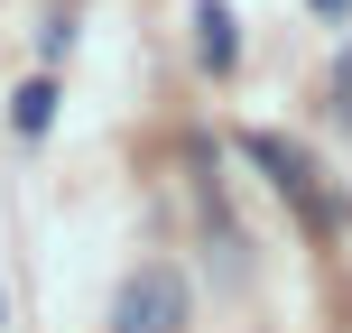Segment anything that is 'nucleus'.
<instances>
[{
  "label": "nucleus",
  "instance_id": "f257e3e1",
  "mask_svg": "<svg viewBox=\"0 0 352 333\" xmlns=\"http://www.w3.org/2000/svg\"><path fill=\"white\" fill-rule=\"evenodd\" d=\"M186 324H195L186 278H176L167 260H140L121 278V297H111V333H186Z\"/></svg>",
  "mask_w": 352,
  "mask_h": 333
},
{
  "label": "nucleus",
  "instance_id": "f03ea898",
  "mask_svg": "<svg viewBox=\"0 0 352 333\" xmlns=\"http://www.w3.org/2000/svg\"><path fill=\"white\" fill-rule=\"evenodd\" d=\"M250 158H260L269 176H278V194H297V204L316 213L324 231L343 222V204H334V194H324V176H316V158H306V148H287V139H250Z\"/></svg>",
  "mask_w": 352,
  "mask_h": 333
},
{
  "label": "nucleus",
  "instance_id": "7ed1b4c3",
  "mask_svg": "<svg viewBox=\"0 0 352 333\" xmlns=\"http://www.w3.org/2000/svg\"><path fill=\"white\" fill-rule=\"evenodd\" d=\"M195 56H204L213 74H232V56H241V28H232L223 0H204V10H195Z\"/></svg>",
  "mask_w": 352,
  "mask_h": 333
},
{
  "label": "nucleus",
  "instance_id": "20e7f679",
  "mask_svg": "<svg viewBox=\"0 0 352 333\" xmlns=\"http://www.w3.org/2000/svg\"><path fill=\"white\" fill-rule=\"evenodd\" d=\"M47 121H56V84L37 74V84H19V102H10V130H19V139H37Z\"/></svg>",
  "mask_w": 352,
  "mask_h": 333
},
{
  "label": "nucleus",
  "instance_id": "39448f33",
  "mask_svg": "<svg viewBox=\"0 0 352 333\" xmlns=\"http://www.w3.org/2000/svg\"><path fill=\"white\" fill-rule=\"evenodd\" d=\"M316 10H324V19H343V10H352V0H316Z\"/></svg>",
  "mask_w": 352,
  "mask_h": 333
},
{
  "label": "nucleus",
  "instance_id": "423d86ee",
  "mask_svg": "<svg viewBox=\"0 0 352 333\" xmlns=\"http://www.w3.org/2000/svg\"><path fill=\"white\" fill-rule=\"evenodd\" d=\"M0 324H10V297H0Z\"/></svg>",
  "mask_w": 352,
  "mask_h": 333
}]
</instances>
